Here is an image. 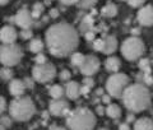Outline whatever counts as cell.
I'll use <instances>...</instances> for the list:
<instances>
[{"instance_id":"1","label":"cell","mask_w":153,"mask_h":130,"mask_svg":"<svg viewBox=\"0 0 153 130\" xmlns=\"http://www.w3.org/2000/svg\"><path fill=\"white\" fill-rule=\"evenodd\" d=\"M78 45V32L68 23L52 25L46 32V46L50 54L56 57H65L73 54Z\"/></svg>"},{"instance_id":"2","label":"cell","mask_w":153,"mask_h":130,"mask_svg":"<svg viewBox=\"0 0 153 130\" xmlns=\"http://www.w3.org/2000/svg\"><path fill=\"white\" fill-rule=\"evenodd\" d=\"M124 106L131 112H142L151 105V93L144 84H129L121 96Z\"/></svg>"},{"instance_id":"3","label":"cell","mask_w":153,"mask_h":130,"mask_svg":"<svg viewBox=\"0 0 153 130\" xmlns=\"http://www.w3.org/2000/svg\"><path fill=\"white\" fill-rule=\"evenodd\" d=\"M96 126V116L88 108L79 107L70 111L66 116L68 130H93Z\"/></svg>"},{"instance_id":"4","label":"cell","mask_w":153,"mask_h":130,"mask_svg":"<svg viewBox=\"0 0 153 130\" xmlns=\"http://www.w3.org/2000/svg\"><path fill=\"white\" fill-rule=\"evenodd\" d=\"M36 112V106L30 97L21 96L16 97L9 105L10 117L16 121H28Z\"/></svg>"},{"instance_id":"5","label":"cell","mask_w":153,"mask_h":130,"mask_svg":"<svg viewBox=\"0 0 153 130\" xmlns=\"http://www.w3.org/2000/svg\"><path fill=\"white\" fill-rule=\"evenodd\" d=\"M129 85V77L124 73H114L106 82V89L110 97L121 98L124 91Z\"/></svg>"},{"instance_id":"6","label":"cell","mask_w":153,"mask_h":130,"mask_svg":"<svg viewBox=\"0 0 153 130\" xmlns=\"http://www.w3.org/2000/svg\"><path fill=\"white\" fill-rule=\"evenodd\" d=\"M144 52V43L135 36L126 38L121 45V54L126 60H138Z\"/></svg>"},{"instance_id":"7","label":"cell","mask_w":153,"mask_h":130,"mask_svg":"<svg viewBox=\"0 0 153 130\" xmlns=\"http://www.w3.org/2000/svg\"><path fill=\"white\" fill-rule=\"evenodd\" d=\"M22 56H23L22 49L16 43L3 45L0 47V62L7 68L19 64V61L22 60Z\"/></svg>"},{"instance_id":"8","label":"cell","mask_w":153,"mask_h":130,"mask_svg":"<svg viewBox=\"0 0 153 130\" xmlns=\"http://www.w3.org/2000/svg\"><path fill=\"white\" fill-rule=\"evenodd\" d=\"M56 75V69L51 62H45V64H36L32 69V77L35 82L38 83H47L51 82Z\"/></svg>"},{"instance_id":"9","label":"cell","mask_w":153,"mask_h":130,"mask_svg":"<svg viewBox=\"0 0 153 130\" xmlns=\"http://www.w3.org/2000/svg\"><path fill=\"white\" fill-rule=\"evenodd\" d=\"M100 60L98 57H96L93 55H88L84 57L83 64L79 66L80 73L85 77H92L93 74H96L100 70Z\"/></svg>"},{"instance_id":"10","label":"cell","mask_w":153,"mask_h":130,"mask_svg":"<svg viewBox=\"0 0 153 130\" xmlns=\"http://www.w3.org/2000/svg\"><path fill=\"white\" fill-rule=\"evenodd\" d=\"M49 111L52 116H56V117L68 116V114L70 112V106L64 100H54L50 102Z\"/></svg>"},{"instance_id":"11","label":"cell","mask_w":153,"mask_h":130,"mask_svg":"<svg viewBox=\"0 0 153 130\" xmlns=\"http://www.w3.org/2000/svg\"><path fill=\"white\" fill-rule=\"evenodd\" d=\"M33 18L32 17V13L30 10H27V9H21L17 16L14 17V22H16V25L18 27H21L22 30H30L33 25Z\"/></svg>"},{"instance_id":"12","label":"cell","mask_w":153,"mask_h":130,"mask_svg":"<svg viewBox=\"0 0 153 130\" xmlns=\"http://www.w3.org/2000/svg\"><path fill=\"white\" fill-rule=\"evenodd\" d=\"M18 37V33L16 28L12 26H4L0 30V41L4 45H10V43H16V40Z\"/></svg>"},{"instance_id":"13","label":"cell","mask_w":153,"mask_h":130,"mask_svg":"<svg viewBox=\"0 0 153 130\" xmlns=\"http://www.w3.org/2000/svg\"><path fill=\"white\" fill-rule=\"evenodd\" d=\"M138 22L142 26H146V27L153 26V7L152 5L143 7L138 12Z\"/></svg>"},{"instance_id":"14","label":"cell","mask_w":153,"mask_h":130,"mask_svg":"<svg viewBox=\"0 0 153 130\" xmlns=\"http://www.w3.org/2000/svg\"><path fill=\"white\" fill-rule=\"evenodd\" d=\"M26 91V84L23 83L21 79H13L9 84V92L14 97H21V96L25 94Z\"/></svg>"},{"instance_id":"15","label":"cell","mask_w":153,"mask_h":130,"mask_svg":"<svg viewBox=\"0 0 153 130\" xmlns=\"http://www.w3.org/2000/svg\"><path fill=\"white\" fill-rule=\"evenodd\" d=\"M64 91L69 100H76L80 96V85L76 82H68Z\"/></svg>"},{"instance_id":"16","label":"cell","mask_w":153,"mask_h":130,"mask_svg":"<svg viewBox=\"0 0 153 130\" xmlns=\"http://www.w3.org/2000/svg\"><path fill=\"white\" fill-rule=\"evenodd\" d=\"M117 49V40L114 36H107L103 38V49L101 52L106 55H111L114 54Z\"/></svg>"},{"instance_id":"17","label":"cell","mask_w":153,"mask_h":130,"mask_svg":"<svg viewBox=\"0 0 153 130\" xmlns=\"http://www.w3.org/2000/svg\"><path fill=\"white\" fill-rule=\"evenodd\" d=\"M134 130H153V120L148 117H140L135 120Z\"/></svg>"},{"instance_id":"18","label":"cell","mask_w":153,"mask_h":130,"mask_svg":"<svg viewBox=\"0 0 153 130\" xmlns=\"http://www.w3.org/2000/svg\"><path fill=\"white\" fill-rule=\"evenodd\" d=\"M120 66H121V62L117 57L111 56L105 61V68H106L108 71H111V73H117L119 69H120Z\"/></svg>"},{"instance_id":"19","label":"cell","mask_w":153,"mask_h":130,"mask_svg":"<svg viewBox=\"0 0 153 130\" xmlns=\"http://www.w3.org/2000/svg\"><path fill=\"white\" fill-rule=\"evenodd\" d=\"M105 114L111 119H119L121 116V108H120V106H117L115 103H110L107 106V108L105 110Z\"/></svg>"},{"instance_id":"20","label":"cell","mask_w":153,"mask_h":130,"mask_svg":"<svg viewBox=\"0 0 153 130\" xmlns=\"http://www.w3.org/2000/svg\"><path fill=\"white\" fill-rule=\"evenodd\" d=\"M64 94H65V91H64L63 87L59 85V84H55L50 88V96L54 100H61Z\"/></svg>"},{"instance_id":"21","label":"cell","mask_w":153,"mask_h":130,"mask_svg":"<svg viewBox=\"0 0 153 130\" xmlns=\"http://www.w3.org/2000/svg\"><path fill=\"white\" fill-rule=\"evenodd\" d=\"M102 14L105 17H108V18H112L117 14V7L115 4H107L102 8Z\"/></svg>"},{"instance_id":"22","label":"cell","mask_w":153,"mask_h":130,"mask_svg":"<svg viewBox=\"0 0 153 130\" xmlns=\"http://www.w3.org/2000/svg\"><path fill=\"white\" fill-rule=\"evenodd\" d=\"M30 50H31V52H33V54H40V52L44 50V42L41 40H38V38L32 40L30 43Z\"/></svg>"},{"instance_id":"23","label":"cell","mask_w":153,"mask_h":130,"mask_svg":"<svg viewBox=\"0 0 153 130\" xmlns=\"http://www.w3.org/2000/svg\"><path fill=\"white\" fill-rule=\"evenodd\" d=\"M84 57L85 56L83 54H80V52H73V54H71V57H70L71 64L74 66H80L84 61Z\"/></svg>"},{"instance_id":"24","label":"cell","mask_w":153,"mask_h":130,"mask_svg":"<svg viewBox=\"0 0 153 130\" xmlns=\"http://www.w3.org/2000/svg\"><path fill=\"white\" fill-rule=\"evenodd\" d=\"M92 26H93V19H92V17H89V16L88 17H84L82 25H80V30H82L85 33L87 31H91Z\"/></svg>"},{"instance_id":"25","label":"cell","mask_w":153,"mask_h":130,"mask_svg":"<svg viewBox=\"0 0 153 130\" xmlns=\"http://www.w3.org/2000/svg\"><path fill=\"white\" fill-rule=\"evenodd\" d=\"M42 13H44V5H42L41 3L33 4V8H32V17H33V18H40Z\"/></svg>"},{"instance_id":"26","label":"cell","mask_w":153,"mask_h":130,"mask_svg":"<svg viewBox=\"0 0 153 130\" xmlns=\"http://www.w3.org/2000/svg\"><path fill=\"white\" fill-rule=\"evenodd\" d=\"M97 3V0H78V5L79 8H82V9H88L91 7H93L94 4Z\"/></svg>"},{"instance_id":"27","label":"cell","mask_w":153,"mask_h":130,"mask_svg":"<svg viewBox=\"0 0 153 130\" xmlns=\"http://www.w3.org/2000/svg\"><path fill=\"white\" fill-rule=\"evenodd\" d=\"M0 77H1L3 80H10L12 77H13V71L5 66V68H3L0 70Z\"/></svg>"},{"instance_id":"28","label":"cell","mask_w":153,"mask_h":130,"mask_svg":"<svg viewBox=\"0 0 153 130\" xmlns=\"http://www.w3.org/2000/svg\"><path fill=\"white\" fill-rule=\"evenodd\" d=\"M139 68L144 71V73H147V74L151 73V66H149V61H148V59H140Z\"/></svg>"},{"instance_id":"29","label":"cell","mask_w":153,"mask_h":130,"mask_svg":"<svg viewBox=\"0 0 153 130\" xmlns=\"http://www.w3.org/2000/svg\"><path fill=\"white\" fill-rule=\"evenodd\" d=\"M126 1H128L129 5L133 7V8H139L146 3V0H126Z\"/></svg>"},{"instance_id":"30","label":"cell","mask_w":153,"mask_h":130,"mask_svg":"<svg viewBox=\"0 0 153 130\" xmlns=\"http://www.w3.org/2000/svg\"><path fill=\"white\" fill-rule=\"evenodd\" d=\"M93 49L96 51H102L103 49V40H101V38H98V40H93Z\"/></svg>"},{"instance_id":"31","label":"cell","mask_w":153,"mask_h":130,"mask_svg":"<svg viewBox=\"0 0 153 130\" xmlns=\"http://www.w3.org/2000/svg\"><path fill=\"white\" fill-rule=\"evenodd\" d=\"M0 124H1L5 129L7 128H10L12 126V119L8 117V116H3L1 119H0Z\"/></svg>"},{"instance_id":"32","label":"cell","mask_w":153,"mask_h":130,"mask_svg":"<svg viewBox=\"0 0 153 130\" xmlns=\"http://www.w3.org/2000/svg\"><path fill=\"white\" fill-rule=\"evenodd\" d=\"M143 80H144V85L149 87V85H153V77L151 74H147L144 73V75H143Z\"/></svg>"},{"instance_id":"33","label":"cell","mask_w":153,"mask_h":130,"mask_svg":"<svg viewBox=\"0 0 153 130\" xmlns=\"http://www.w3.org/2000/svg\"><path fill=\"white\" fill-rule=\"evenodd\" d=\"M33 33L31 30H22L21 32V37L23 38V40H30V38H32Z\"/></svg>"},{"instance_id":"34","label":"cell","mask_w":153,"mask_h":130,"mask_svg":"<svg viewBox=\"0 0 153 130\" xmlns=\"http://www.w3.org/2000/svg\"><path fill=\"white\" fill-rule=\"evenodd\" d=\"M70 78H71V74H70V71L69 70H63V71H61V73H60V79L61 80H70Z\"/></svg>"},{"instance_id":"35","label":"cell","mask_w":153,"mask_h":130,"mask_svg":"<svg viewBox=\"0 0 153 130\" xmlns=\"http://www.w3.org/2000/svg\"><path fill=\"white\" fill-rule=\"evenodd\" d=\"M47 59H46V56L44 55V54H37V56H36V59H35V61H36V64H45V62H47L46 61Z\"/></svg>"},{"instance_id":"36","label":"cell","mask_w":153,"mask_h":130,"mask_svg":"<svg viewBox=\"0 0 153 130\" xmlns=\"http://www.w3.org/2000/svg\"><path fill=\"white\" fill-rule=\"evenodd\" d=\"M7 108V101L3 96H0V115H1Z\"/></svg>"},{"instance_id":"37","label":"cell","mask_w":153,"mask_h":130,"mask_svg":"<svg viewBox=\"0 0 153 130\" xmlns=\"http://www.w3.org/2000/svg\"><path fill=\"white\" fill-rule=\"evenodd\" d=\"M94 84V82L92 78H89V77H85V78L83 79V85H87L88 88H91V87H93Z\"/></svg>"},{"instance_id":"38","label":"cell","mask_w":153,"mask_h":130,"mask_svg":"<svg viewBox=\"0 0 153 130\" xmlns=\"http://www.w3.org/2000/svg\"><path fill=\"white\" fill-rule=\"evenodd\" d=\"M84 37L87 41H93L94 40V32L93 31H87L84 33Z\"/></svg>"},{"instance_id":"39","label":"cell","mask_w":153,"mask_h":130,"mask_svg":"<svg viewBox=\"0 0 153 130\" xmlns=\"http://www.w3.org/2000/svg\"><path fill=\"white\" fill-rule=\"evenodd\" d=\"M60 3H63L64 5H73V4H76L78 0H59Z\"/></svg>"},{"instance_id":"40","label":"cell","mask_w":153,"mask_h":130,"mask_svg":"<svg viewBox=\"0 0 153 130\" xmlns=\"http://www.w3.org/2000/svg\"><path fill=\"white\" fill-rule=\"evenodd\" d=\"M89 89L87 85H83V87H80V94H84V96H87L89 93Z\"/></svg>"},{"instance_id":"41","label":"cell","mask_w":153,"mask_h":130,"mask_svg":"<svg viewBox=\"0 0 153 130\" xmlns=\"http://www.w3.org/2000/svg\"><path fill=\"white\" fill-rule=\"evenodd\" d=\"M102 102L110 105V102H111V97H110V96H107V94H103V96H102Z\"/></svg>"},{"instance_id":"42","label":"cell","mask_w":153,"mask_h":130,"mask_svg":"<svg viewBox=\"0 0 153 130\" xmlns=\"http://www.w3.org/2000/svg\"><path fill=\"white\" fill-rule=\"evenodd\" d=\"M57 16H59V12H57V9H51L50 17H51V18H56Z\"/></svg>"},{"instance_id":"43","label":"cell","mask_w":153,"mask_h":130,"mask_svg":"<svg viewBox=\"0 0 153 130\" xmlns=\"http://www.w3.org/2000/svg\"><path fill=\"white\" fill-rule=\"evenodd\" d=\"M119 130H130V128H129L128 123H124V124H120V126H119Z\"/></svg>"},{"instance_id":"44","label":"cell","mask_w":153,"mask_h":130,"mask_svg":"<svg viewBox=\"0 0 153 130\" xmlns=\"http://www.w3.org/2000/svg\"><path fill=\"white\" fill-rule=\"evenodd\" d=\"M96 111H97V114H98V115H103V114H105V108L102 107V106H98Z\"/></svg>"},{"instance_id":"45","label":"cell","mask_w":153,"mask_h":130,"mask_svg":"<svg viewBox=\"0 0 153 130\" xmlns=\"http://www.w3.org/2000/svg\"><path fill=\"white\" fill-rule=\"evenodd\" d=\"M50 130H66L65 128H61V126H52Z\"/></svg>"},{"instance_id":"46","label":"cell","mask_w":153,"mask_h":130,"mask_svg":"<svg viewBox=\"0 0 153 130\" xmlns=\"http://www.w3.org/2000/svg\"><path fill=\"white\" fill-rule=\"evenodd\" d=\"M140 31L138 30V28H133V35H139Z\"/></svg>"},{"instance_id":"47","label":"cell","mask_w":153,"mask_h":130,"mask_svg":"<svg viewBox=\"0 0 153 130\" xmlns=\"http://www.w3.org/2000/svg\"><path fill=\"white\" fill-rule=\"evenodd\" d=\"M96 94H103V89L102 88H98L97 91H96Z\"/></svg>"},{"instance_id":"48","label":"cell","mask_w":153,"mask_h":130,"mask_svg":"<svg viewBox=\"0 0 153 130\" xmlns=\"http://www.w3.org/2000/svg\"><path fill=\"white\" fill-rule=\"evenodd\" d=\"M9 3V0H0V5H5Z\"/></svg>"},{"instance_id":"49","label":"cell","mask_w":153,"mask_h":130,"mask_svg":"<svg viewBox=\"0 0 153 130\" xmlns=\"http://www.w3.org/2000/svg\"><path fill=\"white\" fill-rule=\"evenodd\" d=\"M131 120H134V116H133V115H129V116L126 117V121L129 123V121H131Z\"/></svg>"},{"instance_id":"50","label":"cell","mask_w":153,"mask_h":130,"mask_svg":"<svg viewBox=\"0 0 153 130\" xmlns=\"http://www.w3.org/2000/svg\"><path fill=\"white\" fill-rule=\"evenodd\" d=\"M0 130H7V129H5V128H4V126H3V125H1V124H0Z\"/></svg>"},{"instance_id":"51","label":"cell","mask_w":153,"mask_h":130,"mask_svg":"<svg viewBox=\"0 0 153 130\" xmlns=\"http://www.w3.org/2000/svg\"><path fill=\"white\" fill-rule=\"evenodd\" d=\"M98 130H107V129H103V128H102V129H98Z\"/></svg>"}]
</instances>
